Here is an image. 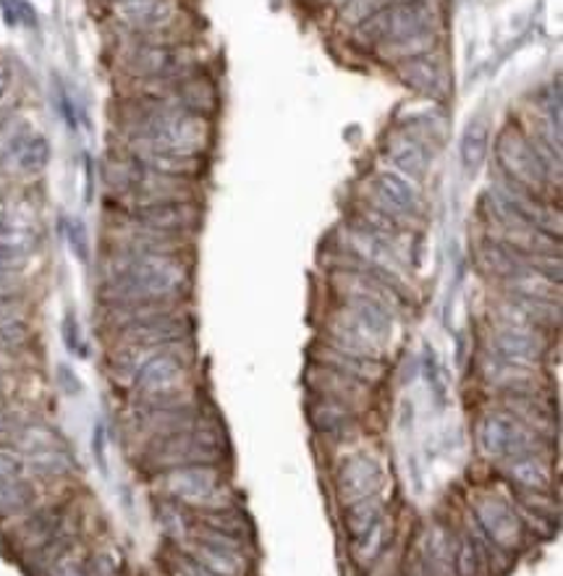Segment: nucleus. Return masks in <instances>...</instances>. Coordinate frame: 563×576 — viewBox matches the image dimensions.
<instances>
[{
	"label": "nucleus",
	"mask_w": 563,
	"mask_h": 576,
	"mask_svg": "<svg viewBox=\"0 0 563 576\" xmlns=\"http://www.w3.org/2000/svg\"><path fill=\"white\" fill-rule=\"evenodd\" d=\"M192 289V268L181 255L116 252L107 263L103 302H183Z\"/></svg>",
	"instance_id": "nucleus-1"
},
{
	"label": "nucleus",
	"mask_w": 563,
	"mask_h": 576,
	"mask_svg": "<svg viewBox=\"0 0 563 576\" xmlns=\"http://www.w3.org/2000/svg\"><path fill=\"white\" fill-rule=\"evenodd\" d=\"M121 124L129 144L168 152L176 157L200 161L202 152L207 150V142H210L207 116L183 111V107L155 98V94H142V98L131 100L124 111Z\"/></svg>",
	"instance_id": "nucleus-2"
},
{
	"label": "nucleus",
	"mask_w": 563,
	"mask_h": 576,
	"mask_svg": "<svg viewBox=\"0 0 563 576\" xmlns=\"http://www.w3.org/2000/svg\"><path fill=\"white\" fill-rule=\"evenodd\" d=\"M231 461V446L220 422L187 433L163 435V438L142 443L139 448V466L150 474H161L181 466H226Z\"/></svg>",
	"instance_id": "nucleus-3"
},
{
	"label": "nucleus",
	"mask_w": 563,
	"mask_h": 576,
	"mask_svg": "<svg viewBox=\"0 0 563 576\" xmlns=\"http://www.w3.org/2000/svg\"><path fill=\"white\" fill-rule=\"evenodd\" d=\"M155 487L163 498L183 505L187 511H194V514L229 509V505L239 503L226 466L200 464L161 472L155 474Z\"/></svg>",
	"instance_id": "nucleus-4"
},
{
	"label": "nucleus",
	"mask_w": 563,
	"mask_h": 576,
	"mask_svg": "<svg viewBox=\"0 0 563 576\" xmlns=\"http://www.w3.org/2000/svg\"><path fill=\"white\" fill-rule=\"evenodd\" d=\"M79 524L81 514L77 503L72 498H59V501L40 503L29 514L5 524L3 540L11 548V553L22 559V555L46 548L48 542L59 540V537H79Z\"/></svg>",
	"instance_id": "nucleus-5"
},
{
	"label": "nucleus",
	"mask_w": 563,
	"mask_h": 576,
	"mask_svg": "<svg viewBox=\"0 0 563 576\" xmlns=\"http://www.w3.org/2000/svg\"><path fill=\"white\" fill-rule=\"evenodd\" d=\"M498 155V174L511 183H516L524 192L537 194L540 197L546 189L553 183V174L559 176L561 166L553 163V155L542 150L537 139H529L524 131L511 126L498 137L496 144Z\"/></svg>",
	"instance_id": "nucleus-6"
},
{
	"label": "nucleus",
	"mask_w": 563,
	"mask_h": 576,
	"mask_svg": "<svg viewBox=\"0 0 563 576\" xmlns=\"http://www.w3.org/2000/svg\"><path fill=\"white\" fill-rule=\"evenodd\" d=\"M474 443H477V451L485 461H498L511 459L519 453H533V451H550L553 440L542 438L540 433L529 430L524 422H519L514 414L501 407L487 409L483 417L474 425Z\"/></svg>",
	"instance_id": "nucleus-7"
},
{
	"label": "nucleus",
	"mask_w": 563,
	"mask_h": 576,
	"mask_svg": "<svg viewBox=\"0 0 563 576\" xmlns=\"http://www.w3.org/2000/svg\"><path fill=\"white\" fill-rule=\"evenodd\" d=\"M192 364L189 344L161 346L144 357L131 377L129 391L137 398H163L192 391Z\"/></svg>",
	"instance_id": "nucleus-8"
},
{
	"label": "nucleus",
	"mask_w": 563,
	"mask_h": 576,
	"mask_svg": "<svg viewBox=\"0 0 563 576\" xmlns=\"http://www.w3.org/2000/svg\"><path fill=\"white\" fill-rule=\"evenodd\" d=\"M470 516L477 524V529L483 532L485 540L498 550H503L509 559L524 553L533 542V535L524 527L522 519L514 511L501 492L496 490H477L470 498Z\"/></svg>",
	"instance_id": "nucleus-9"
},
{
	"label": "nucleus",
	"mask_w": 563,
	"mask_h": 576,
	"mask_svg": "<svg viewBox=\"0 0 563 576\" xmlns=\"http://www.w3.org/2000/svg\"><path fill=\"white\" fill-rule=\"evenodd\" d=\"M433 5L427 0H394L381 11L357 24V40L364 46L383 48L388 42L407 40L411 35L433 29Z\"/></svg>",
	"instance_id": "nucleus-10"
},
{
	"label": "nucleus",
	"mask_w": 563,
	"mask_h": 576,
	"mask_svg": "<svg viewBox=\"0 0 563 576\" xmlns=\"http://www.w3.org/2000/svg\"><path fill=\"white\" fill-rule=\"evenodd\" d=\"M124 68L135 79L150 81V85H163V81L179 79V76L194 72L192 50L183 48L179 40H144L137 42L121 55Z\"/></svg>",
	"instance_id": "nucleus-11"
},
{
	"label": "nucleus",
	"mask_w": 563,
	"mask_h": 576,
	"mask_svg": "<svg viewBox=\"0 0 563 576\" xmlns=\"http://www.w3.org/2000/svg\"><path fill=\"white\" fill-rule=\"evenodd\" d=\"M335 498L341 505H351L367 498H385L388 470L375 448H357L338 464L333 477Z\"/></svg>",
	"instance_id": "nucleus-12"
},
{
	"label": "nucleus",
	"mask_w": 563,
	"mask_h": 576,
	"mask_svg": "<svg viewBox=\"0 0 563 576\" xmlns=\"http://www.w3.org/2000/svg\"><path fill=\"white\" fill-rule=\"evenodd\" d=\"M367 205L391 215V218H396L398 223L407 228H411L409 223H420L422 215H425V197H422L420 183L398 174L391 166L378 168L372 174Z\"/></svg>",
	"instance_id": "nucleus-13"
},
{
	"label": "nucleus",
	"mask_w": 563,
	"mask_h": 576,
	"mask_svg": "<svg viewBox=\"0 0 563 576\" xmlns=\"http://www.w3.org/2000/svg\"><path fill=\"white\" fill-rule=\"evenodd\" d=\"M113 14L135 37L144 40H174V31L187 18L179 0H116Z\"/></svg>",
	"instance_id": "nucleus-14"
},
{
	"label": "nucleus",
	"mask_w": 563,
	"mask_h": 576,
	"mask_svg": "<svg viewBox=\"0 0 563 576\" xmlns=\"http://www.w3.org/2000/svg\"><path fill=\"white\" fill-rule=\"evenodd\" d=\"M121 220L157 233H168V236L189 239L200 228L202 213L194 200H163L126 205L121 207Z\"/></svg>",
	"instance_id": "nucleus-15"
},
{
	"label": "nucleus",
	"mask_w": 563,
	"mask_h": 576,
	"mask_svg": "<svg viewBox=\"0 0 563 576\" xmlns=\"http://www.w3.org/2000/svg\"><path fill=\"white\" fill-rule=\"evenodd\" d=\"M503 483L511 485V490L522 492H553L555 470L550 461V451L519 453L511 459H503L496 464Z\"/></svg>",
	"instance_id": "nucleus-16"
},
{
	"label": "nucleus",
	"mask_w": 563,
	"mask_h": 576,
	"mask_svg": "<svg viewBox=\"0 0 563 576\" xmlns=\"http://www.w3.org/2000/svg\"><path fill=\"white\" fill-rule=\"evenodd\" d=\"M50 163V142L37 131H14L9 142L0 150V166L9 174L24 176V179H35Z\"/></svg>",
	"instance_id": "nucleus-17"
},
{
	"label": "nucleus",
	"mask_w": 563,
	"mask_h": 576,
	"mask_svg": "<svg viewBox=\"0 0 563 576\" xmlns=\"http://www.w3.org/2000/svg\"><path fill=\"white\" fill-rule=\"evenodd\" d=\"M487 351H492L496 357L509 359V362L540 367L548 354V344L540 331L492 325L490 335H487Z\"/></svg>",
	"instance_id": "nucleus-18"
},
{
	"label": "nucleus",
	"mask_w": 563,
	"mask_h": 576,
	"mask_svg": "<svg viewBox=\"0 0 563 576\" xmlns=\"http://www.w3.org/2000/svg\"><path fill=\"white\" fill-rule=\"evenodd\" d=\"M479 377L498 394H527V391H540L542 385L540 367L509 362L487 349L479 357Z\"/></svg>",
	"instance_id": "nucleus-19"
},
{
	"label": "nucleus",
	"mask_w": 563,
	"mask_h": 576,
	"mask_svg": "<svg viewBox=\"0 0 563 576\" xmlns=\"http://www.w3.org/2000/svg\"><path fill=\"white\" fill-rule=\"evenodd\" d=\"M307 385L315 396L333 398V401H341L354 409H364L367 404H370L372 388H375V385L364 383V380L341 375V372H333L328 370V367L315 362L309 364Z\"/></svg>",
	"instance_id": "nucleus-20"
},
{
	"label": "nucleus",
	"mask_w": 563,
	"mask_h": 576,
	"mask_svg": "<svg viewBox=\"0 0 563 576\" xmlns=\"http://www.w3.org/2000/svg\"><path fill=\"white\" fill-rule=\"evenodd\" d=\"M183 553L215 576H252V555L236 548L189 537L183 542Z\"/></svg>",
	"instance_id": "nucleus-21"
},
{
	"label": "nucleus",
	"mask_w": 563,
	"mask_h": 576,
	"mask_svg": "<svg viewBox=\"0 0 563 576\" xmlns=\"http://www.w3.org/2000/svg\"><path fill=\"white\" fill-rule=\"evenodd\" d=\"M514 414L519 422H524L529 430L540 433L542 438L553 440L559 433V417L553 414V407L542 398L540 391H527V394H498V404Z\"/></svg>",
	"instance_id": "nucleus-22"
},
{
	"label": "nucleus",
	"mask_w": 563,
	"mask_h": 576,
	"mask_svg": "<svg viewBox=\"0 0 563 576\" xmlns=\"http://www.w3.org/2000/svg\"><path fill=\"white\" fill-rule=\"evenodd\" d=\"M309 425L320 438L346 440L359 430V409L346 407V404L333 401V398L315 396L309 401Z\"/></svg>",
	"instance_id": "nucleus-23"
},
{
	"label": "nucleus",
	"mask_w": 563,
	"mask_h": 576,
	"mask_svg": "<svg viewBox=\"0 0 563 576\" xmlns=\"http://www.w3.org/2000/svg\"><path fill=\"white\" fill-rule=\"evenodd\" d=\"M312 362L328 367V370L333 372H341V375L364 380V383L370 385L381 383L385 377V370H388V364H385L383 359H370V357H359V354L333 349V346L322 344V341L312 346Z\"/></svg>",
	"instance_id": "nucleus-24"
},
{
	"label": "nucleus",
	"mask_w": 563,
	"mask_h": 576,
	"mask_svg": "<svg viewBox=\"0 0 563 576\" xmlns=\"http://www.w3.org/2000/svg\"><path fill=\"white\" fill-rule=\"evenodd\" d=\"M385 155H388L391 168L398 174L409 176L411 181L420 183L430 170V152L420 139H414L409 131H398L385 139Z\"/></svg>",
	"instance_id": "nucleus-25"
},
{
	"label": "nucleus",
	"mask_w": 563,
	"mask_h": 576,
	"mask_svg": "<svg viewBox=\"0 0 563 576\" xmlns=\"http://www.w3.org/2000/svg\"><path fill=\"white\" fill-rule=\"evenodd\" d=\"M42 485L46 483L35 479L31 474H24V477L0 485V527H5V524L16 522V519L29 514L31 509H37L42 503Z\"/></svg>",
	"instance_id": "nucleus-26"
},
{
	"label": "nucleus",
	"mask_w": 563,
	"mask_h": 576,
	"mask_svg": "<svg viewBox=\"0 0 563 576\" xmlns=\"http://www.w3.org/2000/svg\"><path fill=\"white\" fill-rule=\"evenodd\" d=\"M398 76L411 87V90L427 94V98H443L448 90V76L443 63L435 55H420V59H411L398 63Z\"/></svg>",
	"instance_id": "nucleus-27"
},
{
	"label": "nucleus",
	"mask_w": 563,
	"mask_h": 576,
	"mask_svg": "<svg viewBox=\"0 0 563 576\" xmlns=\"http://www.w3.org/2000/svg\"><path fill=\"white\" fill-rule=\"evenodd\" d=\"M396 537V524L394 516L385 511V514L372 524L364 535H359L357 540H351V559L357 566L370 568L381 561V555L385 553V548L391 546V540Z\"/></svg>",
	"instance_id": "nucleus-28"
},
{
	"label": "nucleus",
	"mask_w": 563,
	"mask_h": 576,
	"mask_svg": "<svg viewBox=\"0 0 563 576\" xmlns=\"http://www.w3.org/2000/svg\"><path fill=\"white\" fill-rule=\"evenodd\" d=\"M385 511H388L385 498H367V501L344 505V529L349 535V540H357L359 535H364Z\"/></svg>",
	"instance_id": "nucleus-29"
},
{
	"label": "nucleus",
	"mask_w": 563,
	"mask_h": 576,
	"mask_svg": "<svg viewBox=\"0 0 563 576\" xmlns=\"http://www.w3.org/2000/svg\"><path fill=\"white\" fill-rule=\"evenodd\" d=\"M92 574V553L74 540L72 546L63 548L53 561L48 563L42 576H90Z\"/></svg>",
	"instance_id": "nucleus-30"
},
{
	"label": "nucleus",
	"mask_w": 563,
	"mask_h": 576,
	"mask_svg": "<svg viewBox=\"0 0 563 576\" xmlns=\"http://www.w3.org/2000/svg\"><path fill=\"white\" fill-rule=\"evenodd\" d=\"M155 516H157V524H161L163 535L170 537V540L179 542V546H183V542L189 540L192 519H187V509H183V505L163 498V501L155 505Z\"/></svg>",
	"instance_id": "nucleus-31"
},
{
	"label": "nucleus",
	"mask_w": 563,
	"mask_h": 576,
	"mask_svg": "<svg viewBox=\"0 0 563 576\" xmlns=\"http://www.w3.org/2000/svg\"><path fill=\"white\" fill-rule=\"evenodd\" d=\"M435 42H438V37H435L433 29H425L420 31V35H411L407 40H398V42H388V46L378 48L381 50V55H385L388 61H411V59H420V55H427L430 50L435 48Z\"/></svg>",
	"instance_id": "nucleus-32"
},
{
	"label": "nucleus",
	"mask_w": 563,
	"mask_h": 576,
	"mask_svg": "<svg viewBox=\"0 0 563 576\" xmlns=\"http://www.w3.org/2000/svg\"><path fill=\"white\" fill-rule=\"evenodd\" d=\"M487 150H490V129L483 121H474L466 126L461 137V161L470 170H477L485 163Z\"/></svg>",
	"instance_id": "nucleus-33"
},
{
	"label": "nucleus",
	"mask_w": 563,
	"mask_h": 576,
	"mask_svg": "<svg viewBox=\"0 0 563 576\" xmlns=\"http://www.w3.org/2000/svg\"><path fill=\"white\" fill-rule=\"evenodd\" d=\"M453 568L457 576H479L483 574V561H479L477 546H474L470 529L453 532Z\"/></svg>",
	"instance_id": "nucleus-34"
},
{
	"label": "nucleus",
	"mask_w": 563,
	"mask_h": 576,
	"mask_svg": "<svg viewBox=\"0 0 563 576\" xmlns=\"http://www.w3.org/2000/svg\"><path fill=\"white\" fill-rule=\"evenodd\" d=\"M66 239H68V246H72L74 257L85 265L90 263V236H87V228L79 218L66 220Z\"/></svg>",
	"instance_id": "nucleus-35"
},
{
	"label": "nucleus",
	"mask_w": 563,
	"mask_h": 576,
	"mask_svg": "<svg viewBox=\"0 0 563 576\" xmlns=\"http://www.w3.org/2000/svg\"><path fill=\"white\" fill-rule=\"evenodd\" d=\"M24 474H29V472H27V464H24L22 453L14 451L9 443H3V446H0V485L11 483V479H16V477H24Z\"/></svg>",
	"instance_id": "nucleus-36"
},
{
	"label": "nucleus",
	"mask_w": 563,
	"mask_h": 576,
	"mask_svg": "<svg viewBox=\"0 0 563 576\" xmlns=\"http://www.w3.org/2000/svg\"><path fill=\"white\" fill-rule=\"evenodd\" d=\"M63 341H66V349L72 354H77V357H87V354H90L87 351L85 338H81L79 322L72 312H68L66 320H63Z\"/></svg>",
	"instance_id": "nucleus-37"
},
{
	"label": "nucleus",
	"mask_w": 563,
	"mask_h": 576,
	"mask_svg": "<svg viewBox=\"0 0 563 576\" xmlns=\"http://www.w3.org/2000/svg\"><path fill=\"white\" fill-rule=\"evenodd\" d=\"M92 453H94V464H98V470L107 474V430L103 422H98L92 430Z\"/></svg>",
	"instance_id": "nucleus-38"
},
{
	"label": "nucleus",
	"mask_w": 563,
	"mask_h": 576,
	"mask_svg": "<svg viewBox=\"0 0 563 576\" xmlns=\"http://www.w3.org/2000/svg\"><path fill=\"white\" fill-rule=\"evenodd\" d=\"M11 87V68L9 63H0V100H3V94L9 92Z\"/></svg>",
	"instance_id": "nucleus-39"
},
{
	"label": "nucleus",
	"mask_w": 563,
	"mask_h": 576,
	"mask_svg": "<svg viewBox=\"0 0 563 576\" xmlns=\"http://www.w3.org/2000/svg\"><path fill=\"white\" fill-rule=\"evenodd\" d=\"M11 218H14V210H11V202L0 200V228L9 223Z\"/></svg>",
	"instance_id": "nucleus-40"
},
{
	"label": "nucleus",
	"mask_w": 563,
	"mask_h": 576,
	"mask_svg": "<svg viewBox=\"0 0 563 576\" xmlns=\"http://www.w3.org/2000/svg\"><path fill=\"white\" fill-rule=\"evenodd\" d=\"M5 404V380H3V372H0V407Z\"/></svg>",
	"instance_id": "nucleus-41"
},
{
	"label": "nucleus",
	"mask_w": 563,
	"mask_h": 576,
	"mask_svg": "<svg viewBox=\"0 0 563 576\" xmlns=\"http://www.w3.org/2000/svg\"><path fill=\"white\" fill-rule=\"evenodd\" d=\"M325 3H331V5H335V9H344V5H349V3H351V0H325Z\"/></svg>",
	"instance_id": "nucleus-42"
}]
</instances>
